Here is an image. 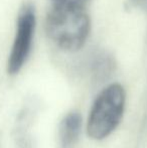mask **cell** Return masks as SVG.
Masks as SVG:
<instances>
[{
	"label": "cell",
	"instance_id": "cell-3",
	"mask_svg": "<svg viewBox=\"0 0 147 148\" xmlns=\"http://www.w3.org/2000/svg\"><path fill=\"white\" fill-rule=\"evenodd\" d=\"M36 17L32 4L24 3L19 9L16 19L15 35L8 56L7 73L10 76L21 71L30 55L36 32Z\"/></svg>",
	"mask_w": 147,
	"mask_h": 148
},
{
	"label": "cell",
	"instance_id": "cell-5",
	"mask_svg": "<svg viewBox=\"0 0 147 148\" xmlns=\"http://www.w3.org/2000/svg\"><path fill=\"white\" fill-rule=\"evenodd\" d=\"M51 6L57 7H73L87 9L91 0H49Z\"/></svg>",
	"mask_w": 147,
	"mask_h": 148
},
{
	"label": "cell",
	"instance_id": "cell-4",
	"mask_svg": "<svg viewBox=\"0 0 147 148\" xmlns=\"http://www.w3.org/2000/svg\"><path fill=\"white\" fill-rule=\"evenodd\" d=\"M82 129V117L78 112L68 113L59 125V140L63 148H70L77 142Z\"/></svg>",
	"mask_w": 147,
	"mask_h": 148
},
{
	"label": "cell",
	"instance_id": "cell-2",
	"mask_svg": "<svg viewBox=\"0 0 147 148\" xmlns=\"http://www.w3.org/2000/svg\"><path fill=\"white\" fill-rule=\"evenodd\" d=\"M126 92L123 86L114 83L99 93L87 121V134L94 140H103L115 131L125 111Z\"/></svg>",
	"mask_w": 147,
	"mask_h": 148
},
{
	"label": "cell",
	"instance_id": "cell-1",
	"mask_svg": "<svg viewBox=\"0 0 147 148\" xmlns=\"http://www.w3.org/2000/svg\"><path fill=\"white\" fill-rule=\"evenodd\" d=\"M45 31L57 47L77 51L86 43L91 31L87 9L51 6L45 18Z\"/></svg>",
	"mask_w": 147,
	"mask_h": 148
}]
</instances>
